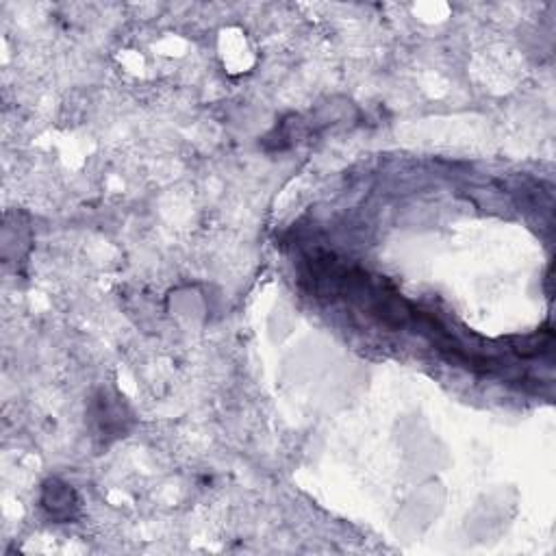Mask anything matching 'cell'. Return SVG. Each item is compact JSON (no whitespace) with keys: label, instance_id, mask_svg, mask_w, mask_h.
<instances>
[{"label":"cell","instance_id":"cell-1","mask_svg":"<svg viewBox=\"0 0 556 556\" xmlns=\"http://www.w3.org/2000/svg\"><path fill=\"white\" fill-rule=\"evenodd\" d=\"M92 424L98 437L103 439H116L126 431V422H129V409L124 407L120 398L109 396L107 391H100V396L92 402Z\"/></svg>","mask_w":556,"mask_h":556},{"label":"cell","instance_id":"cell-2","mask_svg":"<svg viewBox=\"0 0 556 556\" xmlns=\"http://www.w3.org/2000/svg\"><path fill=\"white\" fill-rule=\"evenodd\" d=\"M42 507L48 513L50 520L55 522H70L74 520V513H77V496L74 491L59 483V480H50V483L44 487V496H42Z\"/></svg>","mask_w":556,"mask_h":556}]
</instances>
